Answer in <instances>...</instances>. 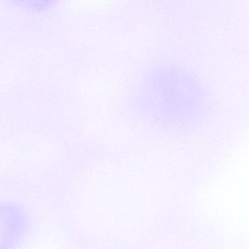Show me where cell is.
I'll use <instances>...</instances> for the list:
<instances>
[{"instance_id": "cell-1", "label": "cell", "mask_w": 249, "mask_h": 249, "mask_svg": "<svg viewBox=\"0 0 249 249\" xmlns=\"http://www.w3.org/2000/svg\"><path fill=\"white\" fill-rule=\"evenodd\" d=\"M28 227V215L23 207L14 202H0V249H17Z\"/></svg>"}]
</instances>
